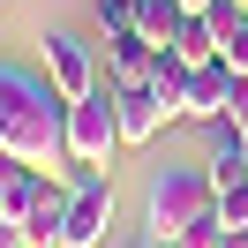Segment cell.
Here are the masks:
<instances>
[{
    "label": "cell",
    "mask_w": 248,
    "mask_h": 248,
    "mask_svg": "<svg viewBox=\"0 0 248 248\" xmlns=\"http://www.w3.org/2000/svg\"><path fill=\"white\" fill-rule=\"evenodd\" d=\"M0 151H16L38 173L68 158V98L46 83V68L0 61Z\"/></svg>",
    "instance_id": "1"
},
{
    "label": "cell",
    "mask_w": 248,
    "mask_h": 248,
    "mask_svg": "<svg viewBox=\"0 0 248 248\" xmlns=\"http://www.w3.org/2000/svg\"><path fill=\"white\" fill-rule=\"evenodd\" d=\"M113 226V181L106 173H91V181L68 188V226H61V248H98Z\"/></svg>",
    "instance_id": "4"
},
{
    "label": "cell",
    "mask_w": 248,
    "mask_h": 248,
    "mask_svg": "<svg viewBox=\"0 0 248 248\" xmlns=\"http://www.w3.org/2000/svg\"><path fill=\"white\" fill-rule=\"evenodd\" d=\"M173 53H181L188 68L218 61V23H211V16H181V31H173Z\"/></svg>",
    "instance_id": "12"
},
{
    "label": "cell",
    "mask_w": 248,
    "mask_h": 248,
    "mask_svg": "<svg viewBox=\"0 0 248 248\" xmlns=\"http://www.w3.org/2000/svg\"><path fill=\"white\" fill-rule=\"evenodd\" d=\"M143 248H173V241H143Z\"/></svg>",
    "instance_id": "21"
},
{
    "label": "cell",
    "mask_w": 248,
    "mask_h": 248,
    "mask_svg": "<svg viewBox=\"0 0 248 248\" xmlns=\"http://www.w3.org/2000/svg\"><path fill=\"white\" fill-rule=\"evenodd\" d=\"M128 31H136V38H151V46L166 53V46H173V31H181V0H136Z\"/></svg>",
    "instance_id": "11"
},
{
    "label": "cell",
    "mask_w": 248,
    "mask_h": 248,
    "mask_svg": "<svg viewBox=\"0 0 248 248\" xmlns=\"http://www.w3.org/2000/svg\"><path fill=\"white\" fill-rule=\"evenodd\" d=\"M203 218H218V188H211V173H196V166H166V173L151 181V196H143V226H151V241H173V233L203 226Z\"/></svg>",
    "instance_id": "2"
},
{
    "label": "cell",
    "mask_w": 248,
    "mask_h": 248,
    "mask_svg": "<svg viewBox=\"0 0 248 248\" xmlns=\"http://www.w3.org/2000/svg\"><path fill=\"white\" fill-rule=\"evenodd\" d=\"M31 188H38V166H23L16 151H0V211L16 218V211H23V196H31Z\"/></svg>",
    "instance_id": "14"
},
{
    "label": "cell",
    "mask_w": 248,
    "mask_h": 248,
    "mask_svg": "<svg viewBox=\"0 0 248 248\" xmlns=\"http://www.w3.org/2000/svg\"><path fill=\"white\" fill-rule=\"evenodd\" d=\"M203 8H218V0H181V16H203Z\"/></svg>",
    "instance_id": "20"
},
{
    "label": "cell",
    "mask_w": 248,
    "mask_h": 248,
    "mask_svg": "<svg viewBox=\"0 0 248 248\" xmlns=\"http://www.w3.org/2000/svg\"><path fill=\"white\" fill-rule=\"evenodd\" d=\"M173 248H218V218H203V226H188V233H173Z\"/></svg>",
    "instance_id": "16"
},
{
    "label": "cell",
    "mask_w": 248,
    "mask_h": 248,
    "mask_svg": "<svg viewBox=\"0 0 248 248\" xmlns=\"http://www.w3.org/2000/svg\"><path fill=\"white\" fill-rule=\"evenodd\" d=\"M0 248H23V226H16L8 211H0Z\"/></svg>",
    "instance_id": "18"
},
{
    "label": "cell",
    "mask_w": 248,
    "mask_h": 248,
    "mask_svg": "<svg viewBox=\"0 0 248 248\" xmlns=\"http://www.w3.org/2000/svg\"><path fill=\"white\" fill-rule=\"evenodd\" d=\"M16 226H23V248H61V226H68V188L38 173V188L23 196V211H16Z\"/></svg>",
    "instance_id": "6"
},
{
    "label": "cell",
    "mask_w": 248,
    "mask_h": 248,
    "mask_svg": "<svg viewBox=\"0 0 248 248\" xmlns=\"http://www.w3.org/2000/svg\"><path fill=\"white\" fill-rule=\"evenodd\" d=\"M233 83H241V76H233L226 61H203V68H188V106H181V121H203V128H211V121H226V106H233Z\"/></svg>",
    "instance_id": "7"
},
{
    "label": "cell",
    "mask_w": 248,
    "mask_h": 248,
    "mask_svg": "<svg viewBox=\"0 0 248 248\" xmlns=\"http://www.w3.org/2000/svg\"><path fill=\"white\" fill-rule=\"evenodd\" d=\"M113 113H121V143H151L158 128L173 121L166 98H158L151 83H113Z\"/></svg>",
    "instance_id": "8"
},
{
    "label": "cell",
    "mask_w": 248,
    "mask_h": 248,
    "mask_svg": "<svg viewBox=\"0 0 248 248\" xmlns=\"http://www.w3.org/2000/svg\"><path fill=\"white\" fill-rule=\"evenodd\" d=\"M218 248H248V226H218Z\"/></svg>",
    "instance_id": "19"
},
{
    "label": "cell",
    "mask_w": 248,
    "mask_h": 248,
    "mask_svg": "<svg viewBox=\"0 0 248 248\" xmlns=\"http://www.w3.org/2000/svg\"><path fill=\"white\" fill-rule=\"evenodd\" d=\"M233 8H248V0H233Z\"/></svg>",
    "instance_id": "22"
},
{
    "label": "cell",
    "mask_w": 248,
    "mask_h": 248,
    "mask_svg": "<svg viewBox=\"0 0 248 248\" xmlns=\"http://www.w3.org/2000/svg\"><path fill=\"white\" fill-rule=\"evenodd\" d=\"M203 16L218 23V61H226L233 76H248V8H233V0H218V8H203Z\"/></svg>",
    "instance_id": "10"
},
{
    "label": "cell",
    "mask_w": 248,
    "mask_h": 248,
    "mask_svg": "<svg viewBox=\"0 0 248 248\" xmlns=\"http://www.w3.org/2000/svg\"><path fill=\"white\" fill-rule=\"evenodd\" d=\"M226 121H233V128H241V136H248V76L233 83V106H226Z\"/></svg>",
    "instance_id": "17"
},
{
    "label": "cell",
    "mask_w": 248,
    "mask_h": 248,
    "mask_svg": "<svg viewBox=\"0 0 248 248\" xmlns=\"http://www.w3.org/2000/svg\"><path fill=\"white\" fill-rule=\"evenodd\" d=\"M151 91L158 98H166V113H173V121H181V106H188V61H181V53H158V68H151Z\"/></svg>",
    "instance_id": "13"
},
{
    "label": "cell",
    "mask_w": 248,
    "mask_h": 248,
    "mask_svg": "<svg viewBox=\"0 0 248 248\" xmlns=\"http://www.w3.org/2000/svg\"><path fill=\"white\" fill-rule=\"evenodd\" d=\"M113 151H128V143H121V113H113V83H106V91H91V98L68 106V166L106 173Z\"/></svg>",
    "instance_id": "3"
},
{
    "label": "cell",
    "mask_w": 248,
    "mask_h": 248,
    "mask_svg": "<svg viewBox=\"0 0 248 248\" xmlns=\"http://www.w3.org/2000/svg\"><path fill=\"white\" fill-rule=\"evenodd\" d=\"M46 83L68 98V106L98 91V61H91V46H83L76 31H46Z\"/></svg>",
    "instance_id": "5"
},
{
    "label": "cell",
    "mask_w": 248,
    "mask_h": 248,
    "mask_svg": "<svg viewBox=\"0 0 248 248\" xmlns=\"http://www.w3.org/2000/svg\"><path fill=\"white\" fill-rule=\"evenodd\" d=\"M151 68H158V46H151V38L106 31V76L113 83H151Z\"/></svg>",
    "instance_id": "9"
},
{
    "label": "cell",
    "mask_w": 248,
    "mask_h": 248,
    "mask_svg": "<svg viewBox=\"0 0 248 248\" xmlns=\"http://www.w3.org/2000/svg\"><path fill=\"white\" fill-rule=\"evenodd\" d=\"M98 31H128V16H136V0H91Z\"/></svg>",
    "instance_id": "15"
}]
</instances>
